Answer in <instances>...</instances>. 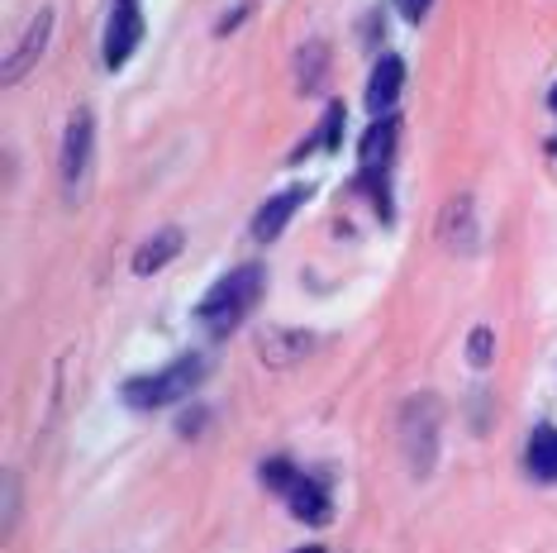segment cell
<instances>
[{
    "instance_id": "12",
    "label": "cell",
    "mask_w": 557,
    "mask_h": 553,
    "mask_svg": "<svg viewBox=\"0 0 557 553\" xmlns=\"http://www.w3.org/2000/svg\"><path fill=\"white\" fill-rule=\"evenodd\" d=\"M182 244H186V234H182V230H162V234H153V238H148V244L134 254V272H138V276L162 272L176 254H182Z\"/></svg>"
},
{
    "instance_id": "5",
    "label": "cell",
    "mask_w": 557,
    "mask_h": 553,
    "mask_svg": "<svg viewBox=\"0 0 557 553\" xmlns=\"http://www.w3.org/2000/svg\"><path fill=\"white\" fill-rule=\"evenodd\" d=\"M138 39H144V15H138V0H115L106 24V67H124L134 58Z\"/></svg>"
},
{
    "instance_id": "8",
    "label": "cell",
    "mask_w": 557,
    "mask_h": 553,
    "mask_svg": "<svg viewBox=\"0 0 557 553\" xmlns=\"http://www.w3.org/2000/svg\"><path fill=\"white\" fill-rule=\"evenodd\" d=\"M400 86H405V62L396 53L376 58L372 77H367V110H372V115H386V110L396 106Z\"/></svg>"
},
{
    "instance_id": "7",
    "label": "cell",
    "mask_w": 557,
    "mask_h": 553,
    "mask_svg": "<svg viewBox=\"0 0 557 553\" xmlns=\"http://www.w3.org/2000/svg\"><path fill=\"white\" fill-rule=\"evenodd\" d=\"M306 196H310V186H286V192H276L272 200H262V210L252 216V238L272 244V238L286 230V220L296 216L300 206H306Z\"/></svg>"
},
{
    "instance_id": "4",
    "label": "cell",
    "mask_w": 557,
    "mask_h": 553,
    "mask_svg": "<svg viewBox=\"0 0 557 553\" xmlns=\"http://www.w3.org/2000/svg\"><path fill=\"white\" fill-rule=\"evenodd\" d=\"M91 144H96V120L91 110H77L67 120V134H62V186H67L72 200H82L86 192V172H91Z\"/></svg>"
},
{
    "instance_id": "3",
    "label": "cell",
    "mask_w": 557,
    "mask_h": 553,
    "mask_svg": "<svg viewBox=\"0 0 557 553\" xmlns=\"http://www.w3.org/2000/svg\"><path fill=\"white\" fill-rule=\"evenodd\" d=\"M400 444H405V458H410L414 472H429L434 468V448H438V396H414L400 415Z\"/></svg>"
},
{
    "instance_id": "17",
    "label": "cell",
    "mask_w": 557,
    "mask_h": 553,
    "mask_svg": "<svg viewBox=\"0 0 557 553\" xmlns=\"http://www.w3.org/2000/svg\"><path fill=\"white\" fill-rule=\"evenodd\" d=\"M548 100H553V110H557V86H553V96H548Z\"/></svg>"
},
{
    "instance_id": "15",
    "label": "cell",
    "mask_w": 557,
    "mask_h": 553,
    "mask_svg": "<svg viewBox=\"0 0 557 553\" xmlns=\"http://www.w3.org/2000/svg\"><path fill=\"white\" fill-rule=\"evenodd\" d=\"M491 348H496L491 330H472V339H467V358H472V368H486V362H491Z\"/></svg>"
},
{
    "instance_id": "18",
    "label": "cell",
    "mask_w": 557,
    "mask_h": 553,
    "mask_svg": "<svg viewBox=\"0 0 557 553\" xmlns=\"http://www.w3.org/2000/svg\"><path fill=\"white\" fill-rule=\"evenodd\" d=\"M300 553H324V549H314V544H310V549H300Z\"/></svg>"
},
{
    "instance_id": "16",
    "label": "cell",
    "mask_w": 557,
    "mask_h": 553,
    "mask_svg": "<svg viewBox=\"0 0 557 553\" xmlns=\"http://www.w3.org/2000/svg\"><path fill=\"white\" fill-rule=\"evenodd\" d=\"M396 5H400V15H405V20L420 24V20L429 15V5H434V0H396Z\"/></svg>"
},
{
    "instance_id": "1",
    "label": "cell",
    "mask_w": 557,
    "mask_h": 553,
    "mask_svg": "<svg viewBox=\"0 0 557 553\" xmlns=\"http://www.w3.org/2000/svg\"><path fill=\"white\" fill-rule=\"evenodd\" d=\"M262 282H268V272L262 268H234L224 282H214L206 300L196 306V320H200V330H206L210 339H224L230 330H238V320L248 316L252 306H258V296H262Z\"/></svg>"
},
{
    "instance_id": "2",
    "label": "cell",
    "mask_w": 557,
    "mask_h": 553,
    "mask_svg": "<svg viewBox=\"0 0 557 553\" xmlns=\"http://www.w3.org/2000/svg\"><path fill=\"white\" fill-rule=\"evenodd\" d=\"M200 372H206V362H200L196 354H186V358H176L172 368L148 372V377H134V382H124V401H129L134 410L172 406V401H182L186 392H196Z\"/></svg>"
},
{
    "instance_id": "6",
    "label": "cell",
    "mask_w": 557,
    "mask_h": 553,
    "mask_svg": "<svg viewBox=\"0 0 557 553\" xmlns=\"http://www.w3.org/2000/svg\"><path fill=\"white\" fill-rule=\"evenodd\" d=\"M396 134H400V120L396 115H376L372 120V130L362 134V182H376L382 186L386 182V172H391V153H396Z\"/></svg>"
},
{
    "instance_id": "10",
    "label": "cell",
    "mask_w": 557,
    "mask_h": 553,
    "mask_svg": "<svg viewBox=\"0 0 557 553\" xmlns=\"http://www.w3.org/2000/svg\"><path fill=\"white\" fill-rule=\"evenodd\" d=\"M258 348H262V362H268V368H290V362H300L314 348V334H306V330H262Z\"/></svg>"
},
{
    "instance_id": "13",
    "label": "cell",
    "mask_w": 557,
    "mask_h": 553,
    "mask_svg": "<svg viewBox=\"0 0 557 553\" xmlns=\"http://www.w3.org/2000/svg\"><path fill=\"white\" fill-rule=\"evenodd\" d=\"M529 468L543 482H557V430L553 425H539L534 439H529Z\"/></svg>"
},
{
    "instance_id": "9",
    "label": "cell",
    "mask_w": 557,
    "mask_h": 553,
    "mask_svg": "<svg viewBox=\"0 0 557 553\" xmlns=\"http://www.w3.org/2000/svg\"><path fill=\"white\" fill-rule=\"evenodd\" d=\"M48 34H53V10H39L34 15V24L24 29V39H20V48L5 58V82H20L24 72L39 62V53H44V44H48Z\"/></svg>"
},
{
    "instance_id": "14",
    "label": "cell",
    "mask_w": 557,
    "mask_h": 553,
    "mask_svg": "<svg viewBox=\"0 0 557 553\" xmlns=\"http://www.w3.org/2000/svg\"><path fill=\"white\" fill-rule=\"evenodd\" d=\"M338 138H344V106H329L324 110V134H320V148H329L334 153Z\"/></svg>"
},
{
    "instance_id": "11",
    "label": "cell",
    "mask_w": 557,
    "mask_h": 553,
    "mask_svg": "<svg viewBox=\"0 0 557 553\" xmlns=\"http://www.w3.org/2000/svg\"><path fill=\"white\" fill-rule=\"evenodd\" d=\"M286 501H290V511H296V520H306V525H329V492L320 482H310L306 472H296V482L286 487Z\"/></svg>"
}]
</instances>
